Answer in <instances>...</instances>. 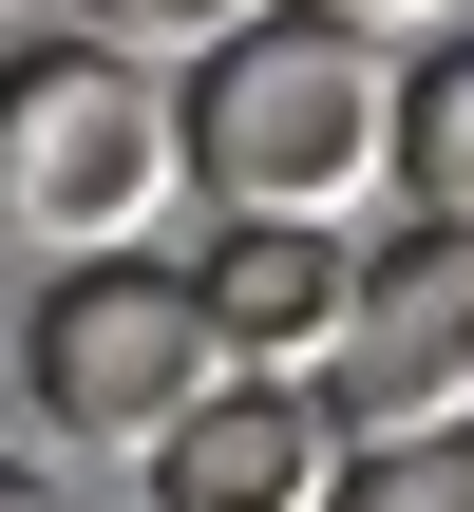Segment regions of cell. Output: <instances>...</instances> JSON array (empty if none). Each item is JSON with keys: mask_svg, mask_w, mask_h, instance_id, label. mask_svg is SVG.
Wrapping results in <instances>:
<instances>
[{"mask_svg": "<svg viewBox=\"0 0 474 512\" xmlns=\"http://www.w3.org/2000/svg\"><path fill=\"white\" fill-rule=\"evenodd\" d=\"M342 285H361V228H209L190 247V304H209V361L228 380H323Z\"/></svg>", "mask_w": 474, "mask_h": 512, "instance_id": "6", "label": "cell"}, {"mask_svg": "<svg viewBox=\"0 0 474 512\" xmlns=\"http://www.w3.org/2000/svg\"><path fill=\"white\" fill-rule=\"evenodd\" d=\"M171 171H190L209 228H342L399 171V57L304 19V0H266L247 38H209L171 76Z\"/></svg>", "mask_w": 474, "mask_h": 512, "instance_id": "1", "label": "cell"}, {"mask_svg": "<svg viewBox=\"0 0 474 512\" xmlns=\"http://www.w3.org/2000/svg\"><path fill=\"white\" fill-rule=\"evenodd\" d=\"M0 512H76V494H57V475H38V456H0Z\"/></svg>", "mask_w": 474, "mask_h": 512, "instance_id": "11", "label": "cell"}, {"mask_svg": "<svg viewBox=\"0 0 474 512\" xmlns=\"http://www.w3.org/2000/svg\"><path fill=\"white\" fill-rule=\"evenodd\" d=\"M171 190H190L171 171V95L133 57H95V38H19L0 57V228L19 247H57V266L152 247Z\"/></svg>", "mask_w": 474, "mask_h": 512, "instance_id": "2", "label": "cell"}, {"mask_svg": "<svg viewBox=\"0 0 474 512\" xmlns=\"http://www.w3.org/2000/svg\"><path fill=\"white\" fill-rule=\"evenodd\" d=\"M0 19H38V0H0Z\"/></svg>", "mask_w": 474, "mask_h": 512, "instance_id": "12", "label": "cell"}, {"mask_svg": "<svg viewBox=\"0 0 474 512\" xmlns=\"http://www.w3.org/2000/svg\"><path fill=\"white\" fill-rule=\"evenodd\" d=\"M133 475H152V512H323L342 494V437H323L304 380H209Z\"/></svg>", "mask_w": 474, "mask_h": 512, "instance_id": "5", "label": "cell"}, {"mask_svg": "<svg viewBox=\"0 0 474 512\" xmlns=\"http://www.w3.org/2000/svg\"><path fill=\"white\" fill-rule=\"evenodd\" d=\"M76 456H152L228 361H209V304H190V247H95L19 304V361H0Z\"/></svg>", "mask_w": 474, "mask_h": 512, "instance_id": "3", "label": "cell"}, {"mask_svg": "<svg viewBox=\"0 0 474 512\" xmlns=\"http://www.w3.org/2000/svg\"><path fill=\"white\" fill-rule=\"evenodd\" d=\"M380 190H399L418 228H456V247H474V19L399 57V171H380Z\"/></svg>", "mask_w": 474, "mask_h": 512, "instance_id": "7", "label": "cell"}, {"mask_svg": "<svg viewBox=\"0 0 474 512\" xmlns=\"http://www.w3.org/2000/svg\"><path fill=\"white\" fill-rule=\"evenodd\" d=\"M323 437L361 456V437H437L474 418V247L456 228H380L361 247V285H342V342H323Z\"/></svg>", "mask_w": 474, "mask_h": 512, "instance_id": "4", "label": "cell"}, {"mask_svg": "<svg viewBox=\"0 0 474 512\" xmlns=\"http://www.w3.org/2000/svg\"><path fill=\"white\" fill-rule=\"evenodd\" d=\"M247 19H266V0H76V38L133 57V76H152V57H209V38H247Z\"/></svg>", "mask_w": 474, "mask_h": 512, "instance_id": "9", "label": "cell"}, {"mask_svg": "<svg viewBox=\"0 0 474 512\" xmlns=\"http://www.w3.org/2000/svg\"><path fill=\"white\" fill-rule=\"evenodd\" d=\"M304 19H342V38H380V57H399V38H456L474 0H304Z\"/></svg>", "mask_w": 474, "mask_h": 512, "instance_id": "10", "label": "cell"}, {"mask_svg": "<svg viewBox=\"0 0 474 512\" xmlns=\"http://www.w3.org/2000/svg\"><path fill=\"white\" fill-rule=\"evenodd\" d=\"M323 512H474V418H437V437H361Z\"/></svg>", "mask_w": 474, "mask_h": 512, "instance_id": "8", "label": "cell"}]
</instances>
